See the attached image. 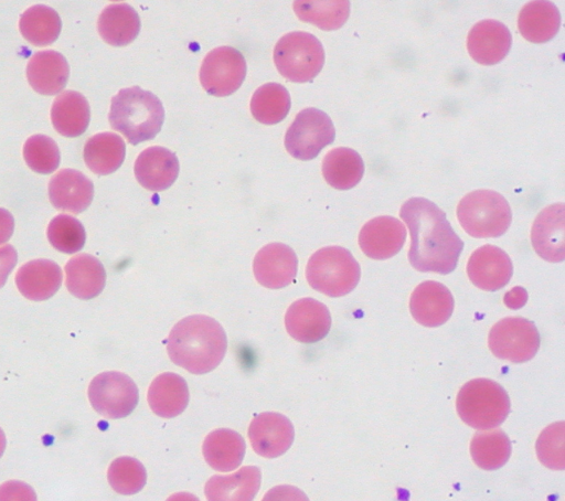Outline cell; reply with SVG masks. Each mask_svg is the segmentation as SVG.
Listing matches in <instances>:
<instances>
[{
	"instance_id": "obj_18",
	"label": "cell",
	"mask_w": 565,
	"mask_h": 501,
	"mask_svg": "<svg viewBox=\"0 0 565 501\" xmlns=\"http://www.w3.org/2000/svg\"><path fill=\"white\" fill-rule=\"evenodd\" d=\"M454 298L443 284L426 280L415 287L409 299V311L419 324L439 327L451 316Z\"/></svg>"
},
{
	"instance_id": "obj_43",
	"label": "cell",
	"mask_w": 565,
	"mask_h": 501,
	"mask_svg": "<svg viewBox=\"0 0 565 501\" xmlns=\"http://www.w3.org/2000/svg\"><path fill=\"white\" fill-rule=\"evenodd\" d=\"M17 252L12 245L0 247V288L6 284L7 278L17 264Z\"/></svg>"
},
{
	"instance_id": "obj_28",
	"label": "cell",
	"mask_w": 565,
	"mask_h": 501,
	"mask_svg": "<svg viewBox=\"0 0 565 501\" xmlns=\"http://www.w3.org/2000/svg\"><path fill=\"white\" fill-rule=\"evenodd\" d=\"M561 14L552 1L527 2L519 13L518 28L521 35L533 43L552 40L559 30Z\"/></svg>"
},
{
	"instance_id": "obj_7",
	"label": "cell",
	"mask_w": 565,
	"mask_h": 501,
	"mask_svg": "<svg viewBox=\"0 0 565 501\" xmlns=\"http://www.w3.org/2000/svg\"><path fill=\"white\" fill-rule=\"evenodd\" d=\"M274 63L288 81L306 83L313 79L324 63L321 42L311 33L294 31L281 36L274 49Z\"/></svg>"
},
{
	"instance_id": "obj_39",
	"label": "cell",
	"mask_w": 565,
	"mask_h": 501,
	"mask_svg": "<svg viewBox=\"0 0 565 501\" xmlns=\"http://www.w3.org/2000/svg\"><path fill=\"white\" fill-rule=\"evenodd\" d=\"M23 158L31 170L49 174L60 164V150L52 138L45 135H33L24 142Z\"/></svg>"
},
{
	"instance_id": "obj_17",
	"label": "cell",
	"mask_w": 565,
	"mask_h": 501,
	"mask_svg": "<svg viewBox=\"0 0 565 501\" xmlns=\"http://www.w3.org/2000/svg\"><path fill=\"white\" fill-rule=\"evenodd\" d=\"M404 224L388 215L377 216L366 222L359 233L362 252L373 259H386L396 255L404 245Z\"/></svg>"
},
{
	"instance_id": "obj_21",
	"label": "cell",
	"mask_w": 565,
	"mask_h": 501,
	"mask_svg": "<svg viewBox=\"0 0 565 501\" xmlns=\"http://www.w3.org/2000/svg\"><path fill=\"white\" fill-rule=\"evenodd\" d=\"M134 171L141 186L150 191H163L177 180L179 160L169 149L151 146L139 153Z\"/></svg>"
},
{
	"instance_id": "obj_41",
	"label": "cell",
	"mask_w": 565,
	"mask_h": 501,
	"mask_svg": "<svg viewBox=\"0 0 565 501\" xmlns=\"http://www.w3.org/2000/svg\"><path fill=\"white\" fill-rule=\"evenodd\" d=\"M0 501H36V494L30 484L9 480L0 484Z\"/></svg>"
},
{
	"instance_id": "obj_15",
	"label": "cell",
	"mask_w": 565,
	"mask_h": 501,
	"mask_svg": "<svg viewBox=\"0 0 565 501\" xmlns=\"http://www.w3.org/2000/svg\"><path fill=\"white\" fill-rule=\"evenodd\" d=\"M512 273L513 266L509 255L491 244L477 248L467 264L470 281L486 291L503 288L510 281Z\"/></svg>"
},
{
	"instance_id": "obj_29",
	"label": "cell",
	"mask_w": 565,
	"mask_h": 501,
	"mask_svg": "<svg viewBox=\"0 0 565 501\" xmlns=\"http://www.w3.org/2000/svg\"><path fill=\"white\" fill-rule=\"evenodd\" d=\"M97 30L102 39L113 46L131 43L140 31L137 11L128 3H111L98 17Z\"/></svg>"
},
{
	"instance_id": "obj_20",
	"label": "cell",
	"mask_w": 565,
	"mask_h": 501,
	"mask_svg": "<svg viewBox=\"0 0 565 501\" xmlns=\"http://www.w3.org/2000/svg\"><path fill=\"white\" fill-rule=\"evenodd\" d=\"M49 196L55 209L79 214L89 206L94 196V185L84 173L74 169H63L51 178Z\"/></svg>"
},
{
	"instance_id": "obj_45",
	"label": "cell",
	"mask_w": 565,
	"mask_h": 501,
	"mask_svg": "<svg viewBox=\"0 0 565 501\" xmlns=\"http://www.w3.org/2000/svg\"><path fill=\"white\" fill-rule=\"evenodd\" d=\"M508 296H511V299L513 300L508 303V306L511 309H519L522 307L526 301V292L523 288L515 287L512 291L507 294Z\"/></svg>"
},
{
	"instance_id": "obj_2",
	"label": "cell",
	"mask_w": 565,
	"mask_h": 501,
	"mask_svg": "<svg viewBox=\"0 0 565 501\" xmlns=\"http://www.w3.org/2000/svg\"><path fill=\"white\" fill-rule=\"evenodd\" d=\"M226 349L227 338L223 327L205 315H192L180 320L167 341L170 360L193 374L214 370L223 360Z\"/></svg>"
},
{
	"instance_id": "obj_42",
	"label": "cell",
	"mask_w": 565,
	"mask_h": 501,
	"mask_svg": "<svg viewBox=\"0 0 565 501\" xmlns=\"http://www.w3.org/2000/svg\"><path fill=\"white\" fill-rule=\"evenodd\" d=\"M262 501H309L306 493L288 484L276 486L268 490Z\"/></svg>"
},
{
	"instance_id": "obj_23",
	"label": "cell",
	"mask_w": 565,
	"mask_h": 501,
	"mask_svg": "<svg viewBox=\"0 0 565 501\" xmlns=\"http://www.w3.org/2000/svg\"><path fill=\"white\" fill-rule=\"evenodd\" d=\"M62 284L60 266L50 259H34L22 265L15 285L26 299L42 301L51 298Z\"/></svg>"
},
{
	"instance_id": "obj_5",
	"label": "cell",
	"mask_w": 565,
	"mask_h": 501,
	"mask_svg": "<svg viewBox=\"0 0 565 501\" xmlns=\"http://www.w3.org/2000/svg\"><path fill=\"white\" fill-rule=\"evenodd\" d=\"M457 413L468 426L490 429L504 422L510 412V399L504 388L488 379H475L459 391Z\"/></svg>"
},
{
	"instance_id": "obj_46",
	"label": "cell",
	"mask_w": 565,
	"mask_h": 501,
	"mask_svg": "<svg viewBox=\"0 0 565 501\" xmlns=\"http://www.w3.org/2000/svg\"><path fill=\"white\" fill-rule=\"evenodd\" d=\"M166 501H200L194 494L189 492H177L170 495Z\"/></svg>"
},
{
	"instance_id": "obj_22",
	"label": "cell",
	"mask_w": 565,
	"mask_h": 501,
	"mask_svg": "<svg viewBox=\"0 0 565 501\" xmlns=\"http://www.w3.org/2000/svg\"><path fill=\"white\" fill-rule=\"evenodd\" d=\"M70 67L66 58L53 50L33 54L26 65V78L39 94L55 95L66 85Z\"/></svg>"
},
{
	"instance_id": "obj_37",
	"label": "cell",
	"mask_w": 565,
	"mask_h": 501,
	"mask_svg": "<svg viewBox=\"0 0 565 501\" xmlns=\"http://www.w3.org/2000/svg\"><path fill=\"white\" fill-rule=\"evenodd\" d=\"M110 487L120 494H135L146 484L147 472L143 465L132 457H118L107 470Z\"/></svg>"
},
{
	"instance_id": "obj_1",
	"label": "cell",
	"mask_w": 565,
	"mask_h": 501,
	"mask_svg": "<svg viewBox=\"0 0 565 501\" xmlns=\"http://www.w3.org/2000/svg\"><path fill=\"white\" fill-rule=\"evenodd\" d=\"M411 234L408 260L418 271L449 274L456 266L463 242L446 213L425 198H411L399 210Z\"/></svg>"
},
{
	"instance_id": "obj_19",
	"label": "cell",
	"mask_w": 565,
	"mask_h": 501,
	"mask_svg": "<svg viewBox=\"0 0 565 501\" xmlns=\"http://www.w3.org/2000/svg\"><path fill=\"white\" fill-rule=\"evenodd\" d=\"M512 36L502 22L487 19L477 22L468 33L467 50L479 64L501 62L510 51Z\"/></svg>"
},
{
	"instance_id": "obj_34",
	"label": "cell",
	"mask_w": 565,
	"mask_h": 501,
	"mask_svg": "<svg viewBox=\"0 0 565 501\" xmlns=\"http://www.w3.org/2000/svg\"><path fill=\"white\" fill-rule=\"evenodd\" d=\"M290 109L288 90L278 83H266L258 87L250 99L253 117L265 125L280 122Z\"/></svg>"
},
{
	"instance_id": "obj_13",
	"label": "cell",
	"mask_w": 565,
	"mask_h": 501,
	"mask_svg": "<svg viewBox=\"0 0 565 501\" xmlns=\"http://www.w3.org/2000/svg\"><path fill=\"white\" fill-rule=\"evenodd\" d=\"M298 270L294 249L284 243H269L260 248L253 262V273L262 286L280 289L292 283Z\"/></svg>"
},
{
	"instance_id": "obj_16",
	"label": "cell",
	"mask_w": 565,
	"mask_h": 501,
	"mask_svg": "<svg viewBox=\"0 0 565 501\" xmlns=\"http://www.w3.org/2000/svg\"><path fill=\"white\" fill-rule=\"evenodd\" d=\"M534 250L543 259L559 263L565 258V205L555 203L539 213L531 230Z\"/></svg>"
},
{
	"instance_id": "obj_44",
	"label": "cell",
	"mask_w": 565,
	"mask_h": 501,
	"mask_svg": "<svg viewBox=\"0 0 565 501\" xmlns=\"http://www.w3.org/2000/svg\"><path fill=\"white\" fill-rule=\"evenodd\" d=\"M14 230V220L12 214L0 207V245L6 243L12 235Z\"/></svg>"
},
{
	"instance_id": "obj_9",
	"label": "cell",
	"mask_w": 565,
	"mask_h": 501,
	"mask_svg": "<svg viewBox=\"0 0 565 501\" xmlns=\"http://www.w3.org/2000/svg\"><path fill=\"white\" fill-rule=\"evenodd\" d=\"M93 408L106 418L117 419L131 414L139 401L136 383L120 372H103L88 386Z\"/></svg>"
},
{
	"instance_id": "obj_38",
	"label": "cell",
	"mask_w": 565,
	"mask_h": 501,
	"mask_svg": "<svg viewBox=\"0 0 565 501\" xmlns=\"http://www.w3.org/2000/svg\"><path fill=\"white\" fill-rule=\"evenodd\" d=\"M46 235L54 248L66 254L81 250L86 239L82 223L66 214H58L51 220Z\"/></svg>"
},
{
	"instance_id": "obj_33",
	"label": "cell",
	"mask_w": 565,
	"mask_h": 501,
	"mask_svg": "<svg viewBox=\"0 0 565 501\" xmlns=\"http://www.w3.org/2000/svg\"><path fill=\"white\" fill-rule=\"evenodd\" d=\"M62 22L58 13L44 4L26 9L20 17L19 30L22 36L35 46L53 43L61 32Z\"/></svg>"
},
{
	"instance_id": "obj_26",
	"label": "cell",
	"mask_w": 565,
	"mask_h": 501,
	"mask_svg": "<svg viewBox=\"0 0 565 501\" xmlns=\"http://www.w3.org/2000/svg\"><path fill=\"white\" fill-rule=\"evenodd\" d=\"M65 285L68 291L84 300L97 297L105 287L106 271L99 259L78 254L65 265Z\"/></svg>"
},
{
	"instance_id": "obj_35",
	"label": "cell",
	"mask_w": 565,
	"mask_h": 501,
	"mask_svg": "<svg viewBox=\"0 0 565 501\" xmlns=\"http://www.w3.org/2000/svg\"><path fill=\"white\" fill-rule=\"evenodd\" d=\"M470 454L478 467L494 470L508 461L511 454V444L501 429L478 431L472 437Z\"/></svg>"
},
{
	"instance_id": "obj_6",
	"label": "cell",
	"mask_w": 565,
	"mask_h": 501,
	"mask_svg": "<svg viewBox=\"0 0 565 501\" xmlns=\"http://www.w3.org/2000/svg\"><path fill=\"white\" fill-rule=\"evenodd\" d=\"M457 218L465 232L472 237H499L509 228L512 212L503 195L480 189L466 194L459 201Z\"/></svg>"
},
{
	"instance_id": "obj_4",
	"label": "cell",
	"mask_w": 565,
	"mask_h": 501,
	"mask_svg": "<svg viewBox=\"0 0 565 501\" xmlns=\"http://www.w3.org/2000/svg\"><path fill=\"white\" fill-rule=\"evenodd\" d=\"M360 265L347 248L327 246L315 252L306 267V278L315 290L329 297L351 292L360 280Z\"/></svg>"
},
{
	"instance_id": "obj_30",
	"label": "cell",
	"mask_w": 565,
	"mask_h": 501,
	"mask_svg": "<svg viewBox=\"0 0 565 501\" xmlns=\"http://www.w3.org/2000/svg\"><path fill=\"white\" fill-rule=\"evenodd\" d=\"M89 118L88 102L78 92H62L52 104V124L55 130L65 137H78L84 134L88 127Z\"/></svg>"
},
{
	"instance_id": "obj_27",
	"label": "cell",
	"mask_w": 565,
	"mask_h": 501,
	"mask_svg": "<svg viewBox=\"0 0 565 501\" xmlns=\"http://www.w3.org/2000/svg\"><path fill=\"white\" fill-rule=\"evenodd\" d=\"M245 440L235 430L218 428L204 439L202 452L205 461L214 470L227 472L236 469L245 456Z\"/></svg>"
},
{
	"instance_id": "obj_12",
	"label": "cell",
	"mask_w": 565,
	"mask_h": 501,
	"mask_svg": "<svg viewBox=\"0 0 565 501\" xmlns=\"http://www.w3.org/2000/svg\"><path fill=\"white\" fill-rule=\"evenodd\" d=\"M294 437L290 419L275 412L256 415L248 427V438L254 451L265 458H276L285 454Z\"/></svg>"
},
{
	"instance_id": "obj_24",
	"label": "cell",
	"mask_w": 565,
	"mask_h": 501,
	"mask_svg": "<svg viewBox=\"0 0 565 501\" xmlns=\"http://www.w3.org/2000/svg\"><path fill=\"white\" fill-rule=\"evenodd\" d=\"M262 482L255 466H245L228 476H213L204 487L207 501H253Z\"/></svg>"
},
{
	"instance_id": "obj_8",
	"label": "cell",
	"mask_w": 565,
	"mask_h": 501,
	"mask_svg": "<svg viewBox=\"0 0 565 501\" xmlns=\"http://www.w3.org/2000/svg\"><path fill=\"white\" fill-rule=\"evenodd\" d=\"M335 130L330 117L317 108L302 109L285 135V147L296 159L311 160L334 140Z\"/></svg>"
},
{
	"instance_id": "obj_14",
	"label": "cell",
	"mask_w": 565,
	"mask_h": 501,
	"mask_svg": "<svg viewBox=\"0 0 565 501\" xmlns=\"http://www.w3.org/2000/svg\"><path fill=\"white\" fill-rule=\"evenodd\" d=\"M288 334L301 343L322 340L331 328V316L327 306L313 298H301L292 302L285 315Z\"/></svg>"
},
{
	"instance_id": "obj_25",
	"label": "cell",
	"mask_w": 565,
	"mask_h": 501,
	"mask_svg": "<svg viewBox=\"0 0 565 501\" xmlns=\"http://www.w3.org/2000/svg\"><path fill=\"white\" fill-rule=\"evenodd\" d=\"M189 396L185 380L177 373L166 372L156 376L151 382L147 399L156 415L172 418L186 408Z\"/></svg>"
},
{
	"instance_id": "obj_40",
	"label": "cell",
	"mask_w": 565,
	"mask_h": 501,
	"mask_svg": "<svg viewBox=\"0 0 565 501\" xmlns=\"http://www.w3.org/2000/svg\"><path fill=\"white\" fill-rule=\"evenodd\" d=\"M564 422L546 427L536 441V452L541 462L551 469H564Z\"/></svg>"
},
{
	"instance_id": "obj_47",
	"label": "cell",
	"mask_w": 565,
	"mask_h": 501,
	"mask_svg": "<svg viewBox=\"0 0 565 501\" xmlns=\"http://www.w3.org/2000/svg\"><path fill=\"white\" fill-rule=\"evenodd\" d=\"M6 449V435L3 430L0 428V458L3 455Z\"/></svg>"
},
{
	"instance_id": "obj_11",
	"label": "cell",
	"mask_w": 565,
	"mask_h": 501,
	"mask_svg": "<svg viewBox=\"0 0 565 501\" xmlns=\"http://www.w3.org/2000/svg\"><path fill=\"white\" fill-rule=\"evenodd\" d=\"M199 76L206 93L228 96L242 85L246 76V61L238 50L218 46L205 55Z\"/></svg>"
},
{
	"instance_id": "obj_36",
	"label": "cell",
	"mask_w": 565,
	"mask_h": 501,
	"mask_svg": "<svg viewBox=\"0 0 565 501\" xmlns=\"http://www.w3.org/2000/svg\"><path fill=\"white\" fill-rule=\"evenodd\" d=\"M292 7L301 21L312 23L327 31L341 28L350 13V2L347 0L295 1Z\"/></svg>"
},
{
	"instance_id": "obj_10",
	"label": "cell",
	"mask_w": 565,
	"mask_h": 501,
	"mask_svg": "<svg viewBox=\"0 0 565 501\" xmlns=\"http://www.w3.org/2000/svg\"><path fill=\"white\" fill-rule=\"evenodd\" d=\"M488 344L497 358L523 363L536 354L540 334L532 321L521 317H508L491 328Z\"/></svg>"
},
{
	"instance_id": "obj_3",
	"label": "cell",
	"mask_w": 565,
	"mask_h": 501,
	"mask_svg": "<svg viewBox=\"0 0 565 501\" xmlns=\"http://www.w3.org/2000/svg\"><path fill=\"white\" fill-rule=\"evenodd\" d=\"M164 109L160 99L138 86L120 89L110 103L108 120L131 145L150 140L160 131Z\"/></svg>"
},
{
	"instance_id": "obj_32",
	"label": "cell",
	"mask_w": 565,
	"mask_h": 501,
	"mask_svg": "<svg viewBox=\"0 0 565 501\" xmlns=\"http://www.w3.org/2000/svg\"><path fill=\"white\" fill-rule=\"evenodd\" d=\"M364 173L361 156L353 149L338 147L330 150L322 161V174L332 188L349 190L355 186Z\"/></svg>"
},
{
	"instance_id": "obj_31",
	"label": "cell",
	"mask_w": 565,
	"mask_h": 501,
	"mask_svg": "<svg viewBox=\"0 0 565 501\" xmlns=\"http://www.w3.org/2000/svg\"><path fill=\"white\" fill-rule=\"evenodd\" d=\"M126 146L120 136L114 132H100L90 137L83 151L86 166L98 175L115 172L122 163Z\"/></svg>"
}]
</instances>
